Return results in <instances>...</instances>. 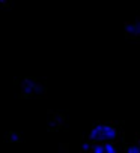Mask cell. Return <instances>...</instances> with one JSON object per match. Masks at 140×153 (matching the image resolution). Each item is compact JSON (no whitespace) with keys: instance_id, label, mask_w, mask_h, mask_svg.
I'll return each instance as SVG.
<instances>
[{"instance_id":"obj_7","label":"cell","mask_w":140,"mask_h":153,"mask_svg":"<svg viewBox=\"0 0 140 153\" xmlns=\"http://www.w3.org/2000/svg\"><path fill=\"white\" fill-rule=\"evenodd\" d=\"M82 150H83V152H89V150H92V146H91L88 141H85V143L82 144Z\"/></svg>"},{"instance_id":"obj_4","label":"cell","mask_w":140,"mask_h":153,"mask_svg":"<svg viewBox=\"0 0 140 153\" xmlns=\"http://www.w3.org/2000/svg\"><path fill=\"white\" fill-rule=\"evenodd\" d=\"M91 153H106V146L101 144V143H95V144L92 146Z\"/></svg>"},{"instance_id":"obj_10","label":"cell","mask_w":140,"mask_h":153,"mask_svg":"<svg viewBox=\"0 0 140 153\" xmlns=\"http://www.w3.org/2000/svg\"><path fill=\"white\" fill-rule=\"evenodd\" d=\"M139 146H140V141H139Z\"/></svg>"},{"instance_id":"obj_3","label":"cell","mask_w":140,"mask_h":153,"mask_svg":"<svg viewBox=\"0 0 140 153\" xmlns=\"http://www.w3.org/2000/svg\"><path fill=\"white\" fill-rule=\"evenodd\" d=\"M125 32L131 36H140V21H131L125 24Z\"/></svg>"},{"instance_id":"obj_6","label":"cell","mask_w":140,"mask_h":153,"mask_svg":"<svg viewBox=\"0 0 140 153\" xmlns=\"http://www.w3.org/2000/svg\"><path fill=\"white\" fill-rule=\"evenodd\" d=\"M104 146H106V153H119L118 149H116V146L113 143H107Z\"/></svg>"},{"instance_id":"obj_9","label":"cell","mask_w":140,"mask_h":153,"mask_svg":"<svg viewBox=\"0 0 140 153\" xmlns=\"http://www.w3.org/2000/svg\"><path fill=\"white\" fill-rule=\"evenodd\" d=\"M57 153H65V152H57Z\"/></svg>"},{"instance_id":"obj_8","label":"cell","mask_w":140,"mask_h":153,"mask_svg":"<svg viewBox=\"0 0 140 153\" xmlns=\"http://www.w3.org/2000/svg\"><path fill=\"white\" fill-rule=\"evenodd\" d=\"M18 140H20V135L15 134V132H12L11 134V141H18Z\"/></svg>"},{"instance_id":"obj_5","label":"cell","mask_w":140,"mask_h":153,"mask_svg":"<svg viewBox=\"0 0 140 153\" xmlns=\"http://www.w3.org/2000/svg\"><path fill=\"white\" fill-rule=\"evenodd\" d=\"M125 153H140V146L139 144H130V146H127Z\"/></svg>"},{"instance_id":"obj_2","label":"cell","mask_w":140,"mask_h":153,"mask_svg":"<svg viewBox=\"0 0 140 153\" xmlns=\"http://www.w3.org/2000/svg\"><path fill=\"white\" fill-rule=\"evenodd\" d=\"M23 92H24V95H41V93H44V86L35 83L33 80H24Z\"/></svg>"},{"instance_id":"obj_1","label":"cell","mask_w":140,"mask_h":153,"mask_svg":"<svg viewBox=\"0 0 140 153\" xmlns=\"http://www.w3.org/2000/svg\"><path fill=\"white\" fill-rule=\"evenodd\" d=\"M118 137H119L118 129L109 123H98L89 132V140L95 141V143H101V144L115 143L118 140Z\"/></svg>"}]
</instances>
